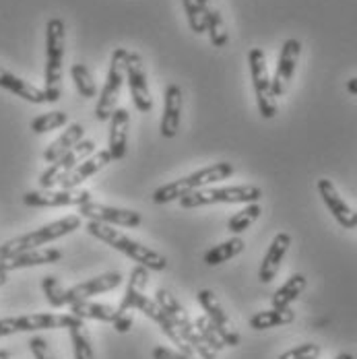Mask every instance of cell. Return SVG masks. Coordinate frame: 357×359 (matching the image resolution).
<instances>
[{"instance_id":"8","label":"cell","mask_w":357,"mask_h":359,"mask_svg":"<svg viewBox=\"0 0 357 359\" xmlns=\"http://www.w3.org/2000/svg\"><path fill=\"white\" fill-rule=\"evenodd\" d=\"M126 56H128L126 48H116L114 54H112L109 69H107L106 74V85H104L102 95H100L97 106H95V118L100 122H107L109 116L116 109L122 85H124V79H126Z\"/></svg>"},{"instance_id":"42","label":"cell","mask_w":357,"mask_h":359,"mask_svg":"<svg viewBox=\"0 0 357 359\" xmlns=\"http://www.w3.org/2000/svg\"><path fill=\"white\" fill-rule=\"evenodd\" d=\"M335 359H356L351 353H341V355H337Z\"/></svg>"},{"instance_id":"15","label":"cell","mask_w":357,"mask_h":359,"mask_svg":"<svg viewBox=\"0 0 357 359\" xmlns=\"http://www.w3.org/2000/svg\"><path fill=\"white\" fill-rule=\"evenodd\" d=\"M299 54H302L299 39H295V37L285 39V43L281 48V54H279V60H277L275 76L271 79V89H273L275 97H281L287 91V87H289V83H291V79L295 74V69H297Z\"/></svg>"},{"instance_id":"6","label":"cell","mask_w":357,"mask_h":359,"mask_svg":"<svg viewBox=\"0 0 357 359\" xmlns=\"http://www.w3.org/2000/svg\"><path fill=\"white\" fill-rule=\"evenodd\" d=\"M155 302L172 318V323L176 324V328H178L180 337L186 341V345H190L194 349L198 359H217V351L213 347H209L207 341L198 334L196 326L192 324L186 308L176 299V295H172L168 289H157L155 291Z\"/></svg>"},{"instance_id":"11","label":"cell","mask_w":357,"mask_h":359,"mask_svg":"<svg viewBox=\"0 0 357 359\" xmlns=\"http://www.w3.org/2000/svg\"><path fill=\"white\" fill-rule=\"evenodd\" d=\"M93 153H95V143L89 141V139H83L81 143L74 144L71 151H67L62 157H58L54 163H50V168L39 176V186H41L43 190L58 186V184L67 178L81 161H85V159L91 157Z\"/></svg>"},{"instance_id":"4","label":"cell","mask_w":357,"mask_h":359,"mask_svg":"<svg viewBox=\"0 0 357 359\" xmlns=\"http://www.w3.org/2000/svg\"><path fill=\"white\" fill-rule=\"evenodd\" d=\"M81 227V217L79 215H69L54 221V223H48L43 227H39L36 231H29V233H23V236H17L13 240H6L4 244H0V258H11V256H17L21 252L36 250L41 248L50 242H56L65 236H71L72 231H76Z\"/></svg>"},{"instance_id":"5","label":"cell","mask_w":357,"mask_h":359,"mask_svg":"<svg viewBox=\"0 0 357 359\" xmlns=\"http://www.w3.org/2000/svg\"><path fill=\"white\" fill-rule=\"evenodd\" d=\"M262 198V190L254 184L242 186H223V188H201L186 196L178 203L182 209H198L207 205H250Z\"/></svg>"},{"instance_id":"19","label":"cell","mask_w":357,"mask_h":359,"mask_svg":"<svg viewBox=\"0 0 357 359\" xmlns=\"http://www.w3.org/2000/svg\"><path fill=\"white\" fill-rule=\"evenodd\" d=\"M62 252L56 248H36L11 256V258H0V273H11V271H21V269H32L41 264H54L60 262Z\"/></svg>"},{"instance_id":"2","label":"cell","mask_w":357,"mask_h":359,"mask_svg":"<svg viewBox=\"0 0 357 359\" xmlns=\"http://www.w3.org/2000/svg\"><path fill=\"white\" fill-rule=\"evenodd\" d=\"M236 172V168L229 163V161H219L213 163L209 168H203L194 174H188L184 178L174 180L170 184H163L159 186L155 192H153V203L155 205H168V203H174L180 201L182 196L194 192V190H201V188H209L211 184L217 182H223V180L231 178Z\"/></svg>"},{"instance_id":"39","label":"cell","mask_w":357,"mask_h":359,"mask_svg":"<svg viewBox=\"0 0 357 359\" xmlns=\"http://www.w3.org/2000/svg\"><path fill=\"white\" fill-rule=\"evenodd\" d=\"M153 359H198V358H188L186 353L182 351H174V349H168V347H155L153 349Z\"/></svg>"},{"instance_id":"18","label":"cell","mask_w":357,"mask_h":359,"mask_svg":"<svg viewBox=\"0 0 357 359\" xmlns=\"http://www.w3.org/2000/svg\"><path fill=\"white\" fill-rule=\"evenodd\" d=\"M316 188H318V194H321L322 203L326 205V209L330 211V215L335 217V221H337L341 227H345V229H353V227H356V213H353L351 207L341 198V194L337 192L335 184H332L330 180L321 178L318 180V184H316Z\"/></svg>"},{"instance_id":"17","label":"cell","mask_w":357,"mask_h":359,"mask_svg":"<svg viewBox=\"0 0 357 359\" xmlns=\"http://www.w3.org/2000/svg\"><path fill=\"white\" fill-rule=\"evenodd\" d=\"M122 285V275L120 273H104L100 277L87 279L83 283H76L71 289H67V306H72L83 299H91L93 295H102L107 291H114Z\"/></svg>"},{"instance_id":"37","label":"cell","mask_w":357,"mask_h":359,"mask_svg":"<svg viewBox=\"0 0 357 359\" xmlns=\"http://www.w3.org/2000/svg\"><path fill=\"white\" fill-rule=\"evenodd\" d=\"M321 353V345H316V343H304V345H297V347L289 349L285 353H281L279 359H318Z\"/></svg>"},{"instance_id":"43","label":"cell","mask_w":357,"mask_h":359,"mask_svg":"<svg viewBox=\"0 0 357 359\" xmlns=\"http://www.w3.org/2000/svg\"><path fill=\"white\" fill-rule=\"evenodd\" d=\"M0 359H11V353L4 351V349H0Z\"/></svg>"},{"instance_id":"3","label":"cell","mask_w":357,"mask_h":359,"mask_svg":"<svg viewBox=\"0 0 357 359\" xmlns=\"http://www.w3.org/2000/svg\"><path fill=\"white\" fill-rule=\"evenodd\" d=\"M65 41H67V27L60 17H52L46 23V102L54 104L60 100L62 87V62H65Z\"/></svg>"},{"instance_id":"22","label":"cell","mask_w":357,"mask_h":359,"mask_svg":"<svg viewBox=\"0 0 357 359\" xmlns=\"http://www.w3.org/2000/svg\"><path fill=\"white\" fill-rule=\"evenodd\" d=\"M109 163H112V157H109L107 151H95L91 157H87L85 161H81V163H79V165H76L71 174L62 180L58 186H60V188H79L85 180L95 176L97 172H102V170H104L106 165H109Z\"/></svg>"},{"instance_id":"40","label":"cell","mask_w":357,"mask_h":359,"mask_svg":"<svg viewBox=\"0 0 357 359\" xmlns=\"http://www.w3.org/2000/svg\"><path fill=\"white\" fill-rule=\"evenodd\" d=\"M347 91H349L351 95H357V76L347 81Z\"/></svg>"},{"instance_id":"31","label":"cell","mask_w":357,"mask_h":359,"mask_svg":"<svg viewBox=\"0 0 357 359\" xmlns=\"http://www.w3.org/2000/svg\"><path fill=\"white\" fill-rule=\"evenodd\" d=\"M72 343V355L74 359H95L93 355V345L89 339V332L85 330V326H74L69 328Z\"/></svg>"},{"instance_id":"7","label":"cell","mask_w":357,"mask_h":359,"mask_svg":"<svg viewBox=\"0 0 357 359\" xmlns=\"http://www.w3.org/2000/svg\"><path fill=\"white\" fill-rule=\"evenodd\" d=\"M85 326V320L72 314H23L0 318V339L19 334V332H37V330H58V328H74Z\"/></svg>"},{"instance_id":"9","label":"cell","mask_w":357,"mask_h":359,"mask_svg":"<svg viewBox=\"0 0 357 359\" xmlns=\"http://www.w3.org/2000/svg\"><path fill=\"white\" fill-rule=\"evenodd\" d=\"M248 65H250L252 87L256 95V106L258 114L264 120H271L277 116V102L271 89V76H269V67H267V56L260 48H252L248 54Z\"/></svg>"},{"instance_id":"27","label":"cell","mask_w":357,"mask_h":359,"mask_svg":"<svg viewBox=\"0 0 357 359\" xmlns=\"http://www.w3.org/2000/svg\"><path fill=\"white\" fill-rule=\"evenodd\" d=\"M295 320V312L291 308H271L264 312H256L250 318V328L254 330H269L277 326H285Z\"/></svg>"},{"instance_id":"35","label":"cell","mask_w":357,"mask_h":359,"mask_svg":"<svg viewBox=\"0 0 357 359\" xmlns=\"http://www.w3.org/2000/svg\"><path fill=\"white\" fill-rule=\"evenodd\" d=\"M194 326H196L198 334L207 341V345L213 347L215 351H221L223 347H227L225 341H223V337L219 334V330L215 328V324L211 323L207 316H198V318L194 320Z\"/></svg>"},{"instance_id":"38","label":"cell","mask_w":357,"mask_h":359,"mask_svg":"<svg viewBox=\"0 0 357 359\" xmlns=\"http://www.w3.org/2000/svg\"><path fill=\"white\" fill-rule=\"evenodd\" d=\"M29 349H32V355L34 359H54L52 351H50V345L43 337H32L29 339Z\"/></svg>"},{"instance_id":"21","label":"cell","mask_w":357,"mask_h":359,"mask_svg":"<svg viewBox=\"0 0 357 359\" xmlns=\"http://www.w3.org/2000/svg\"><path fill=\"white\" fill-rule=\"evenodd\" d=\"M182 87L176 83H170L166 89V108H163V116H161V126L159 133L163 139H174L180 130V120H182Z\"/></svg>"},{"instance_id":"44","label":"cell","mask_w":357,"mask_h":359,"mask_svg":"<svg viewBox=\"0 0 357 359\" xmlns=\"http://www.w3.org/2000/svg\"><path fill=\"white\" fill-rule=\"evenodd\" d=\"M356 227H357V213H356Z\"/></svg>"},{"instance_id":"33","label":"cell","mask_w":357,"mask_h":359,"mask_svg":"<svg viewBox=\"0 0 357 359\" xmlns=\"http://www.w3.org/2000/svg\"><path fill=\"white\" fill-rule=\"evenodd\" d=\"M207 32H209V39L215 48H225L229 36H227V29H225V23H223V17L219 11L211 8L207 13Z\"/></svg>"},{"instance_id":"13","label":"cell","mask_w":357,"mask_h":359,"mask_svg":"<svg viewBox=\"0 0 357 359\" xmlns=\"http://www.w3.org/2000/svg\"><path fill=\"white\" fill-rule=\"evenodd\" d=\"M79 213L87 217L89 221H97L104 225H118V227H139L143 223V217L137 211L130 209H120V207H107L102 203H85L79 207Z\"/></svg>"},{"instance_id":"14","label":"cell","mask_w":357,"mask_h":359,"mask_svg":"<svg viewBox=\"0 0 357 359\" xmlns=\"http://www.w3.org/2000/svg\"><path fill=\"white\" fill-rule=\"evenodd\" d=\"M198 304H201V308L205 310V316L215 324V328H217L219 334L223 337L225 345H227V347H238V345H240V334H238V330L234 328V324L229 320L227 312L223 310L221 302L217 299V295H215L211 289H201V291H198Z\"/></svg>"},{"instance_id":"36","label":"cell","mask_w":357,"mask_h":359,"mask_svg":"<svg viewBox=\"0 0 357 359\" xmlns=\"http://www.w3.org/2000/svg\"><path fill=\"white\" fill-rule=\"evenodd\" d=\"M186 17H188V25L194 34H205L207 32V15L203 13V8L198 6L196 0H182Z\"/></svg>"},{"instance_id":"28","label":"cell","mask_w":357,"mask_h":359,"mask_svg":"<svg viewBox=\"0 0 357 359\" xmlns=\"http://www.w3.org/2000/svg\"><path fill=\"white\" fill-rule=\"evenodd\" d=\"M244 248H246V244H244L242 238H231V240H225V242L213 246L211 250L205 252L203 260H205L207 266H219V264H223V262L236 258L238 254H242Z\"/></svg>"},{"instance_id":"16","label":"cell","mask_w":357,"mask_h":359,"mask_svg":"<svg viewBox=\"0 0 357 359\" xmlns=\"http://www.w3.org/2000/svg\"><path fill=\"white\" fill-rule=\"evenodd\" d=\"M109 133H107V153L112 161H120L126 157L128 149V126H130V114L126 108H116L109 116Z\"/></svg>"},{"instance_id":"41","label":"cell","mask_w":357,"mask_h":359,"mask_svg":"<svg viewBox=\"0 0 357 359\" xmlns=\"http://www.w3.org/2000/svg\"><path fill=\"white\" fill-rule=\"evenodd\" d=\"M6 281H8V273H0V287L6 285Z\"/></svg>"},{"instance_id":"34","label":"cell","mask_w":357,"mask_h":359,"mask_svg":"<svg viewBox=\"0 0 357 359\" xmlns=\"http://www.w3.org/2000/svg\"><path fill=\"white\" fill-rule=\"evenodd\" d=\"M41 291L52 308H65L67 306V289L60 285V281L54 275H46L41 279Z\"/></svg>"},{"instance_id":"1","label":"cell","mask_w":357,"mask_h":359,"mask_svg":"<svg viewBox=\"0 0 357 359\" xmlns=\"http://www.w3.org/2000/svg\"><path fill=\"white\" fill-rule=\"evenodd\" d=\"M87 233L93 236L95 240L104 242L107 246H112L114 250L126 254L128 258H133L135 262H139L147 271H166L168 269V258L159 252H155L149 246H143L141 242L124 236L118 229H112V225H104L97 221H89L87 223Z\"/></svg>"},{"instance_id":"23","label":"cell","mask_w":357,"mask_h":359,"mask_svg":"<svg viewBox=\"0 0 357 359\" xmlns=\"http://www.w3.org/2000/svg\"><path fill=\"white\" fill-rule=\"evenodd\" d=\"M0 89L11 91V93H15L17 97L25 100V102H29V104H48V102H46L43 89H37L36 85L23 81L21 76L13 74L11 71L2 69V67H0Z\"/></svg>"},{"instance_id":"24","label":"cell","mask_w":357,"mask_h":359,"mask_svg":"<svg viewBox=\"0 0 357 359\" xmlns=\"http://www.w3.org/2000/svg\"><path fill=\"white\" fill-rule=\"evenodd\" d=\"M83 135H85V128H83V124H71L56 141H52V143L46 147V151H43V161L46 163H54L58 157H62L67 151H71L72 147L76 143H81L83 141Z\"/></svg>"},{"instance_id":"29","label":"cell","mask_w":357,"mask_h":359,"mask_svg":"<svg viewBox=\"0 0 357 359\" xmlns=\"http://www.w3.org/2000/svg\"><path fill=\"white\" fill-rule=\"evenodd\" d=\"M71 79L74 83V89L85 97V100H93L97 95V85H95V79L91 71L81 65V62H74L71 67Z\"/></svg>"},{"instance_id":"26","label":"cell","mask_w":357,"mask_h":359,"mask_svg":"<svg viewBox=\"0 0 357 359\" xmlns=\"http://www.w3.org/2000/svg\"><path fill=\"white\" fill-rule=\"evenodd\" d=\"M306 287H308V279H306L302 273L291 275L285 283L273 293V297H271L273 308H289V306L304 293V289Z\"/></svg>"},{"instance_id":"20","label":"cell","mask_w":357,"mask_h":359,"mask_svg":"<svg viewBox=\"0 0 357 359\" xmlns=\"http://www.w3.org/2000/svg\"><path fill=\"white\" fill-rule=\"evenodd\" d=\"M289 246H291V236L285 233V231H281V233H277V236L273 238L269 250H267L262 262H260V269H258V279H260V283H271V281L277 277V273H279V269H281V262H283V258H285Z\"/></svg>"},{"instance_id":"25","label":"cell","mask_w":357,"mask_h":359,"mask_svg":"<svg viewBox=\"0 0 357 359\" xmlns=\"http://www.w3.org/2000/svg\"><path fill=\"white\" fill-rule=\"evenodd\" d=\"M71 314L81 320H100V323H114L118 308L107 304H95L91 299H83L71 306Z\"/></svg>"},{"instance_id":"32","label":"cell","mask_w":357,"mask_h":359,"mask_svg":"<svg viewBox=\"0 0 357 359\" xmlns=\"http://www.w3.org/2000/svg\"><path fill=\"white\" fill-rule=\"evenodd\" d=\"M260 213H262L260 205L258 203H250V205H246L242 211H238L236 215L227 221V229L231 233H242V231H246L252 223L260 217Z\"/></svg>"},{"instance_id":"10","label":"cell","mask_w":357,"mask_h":359,"mask_svg":"<svg viewBox=\"0 0 357 359\" xmlns=\"http://www.w3.org/2000/svg\"><path fill=\"white\" fill-rule=\"evenodd\" d=\"M93 201L89 190H79V188H48V190H32L23 194V205L25 207H36V209H58V207H81L85 203Z\"/></svg>"},{"instance_id":"30","label":"cell","mask_w":357,"mask_h":359,"mask_svg":"<svg viewBox=\"0 0 357 359\" xmlns=\"http://www.w3.org/2000/svg\"><path fill=\"white\" fill-rule=\"evenodd\" d=\"M69 124V114L67 111H48L32 120V130L36 135H43L50 130H58Z\"/></svg>"},{"instance_id":"12","label":"cell","mask_w":357,"mask_h":359,"mask_svg":"<svg viewBox=\"0 0 357 359\" xmlns=\"http://www.w3.org/2000/svg\"><path fill=\"white\" fill-rule=\"evenodd\" d=\"M126 81H128V89H130L135 108L141 114H149L153 109V100H151V91H149V83H147L143 58L137 52H128V56H126Z\"/></svg>"}]
</instances>
